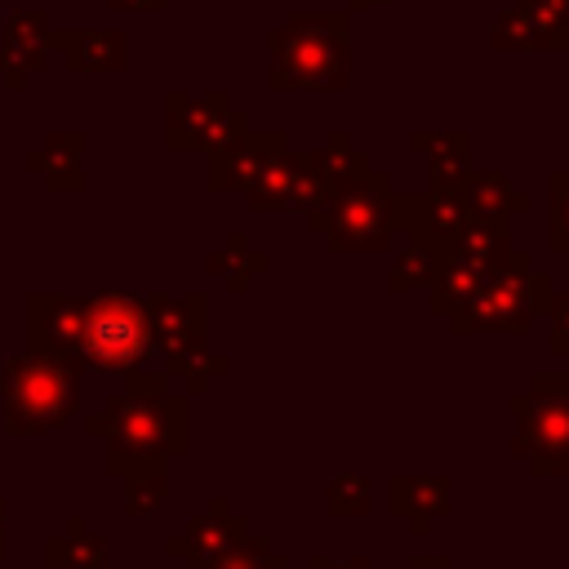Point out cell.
Masks as SVG:
<instances>
[{"label": "cell", "mask_w": 569, "mask_h": 569, "mask_svg": "<svg viewBox=\"0 0 569 569\" xmlns=\"http://www.w3.org/2000/svg\"><path fill=\"white\" fill-rule=\"evenodd\" d=\"M80 365L40 356V351H18L0 369V396H4V427L13 436H40L58 431L71 422L80 405Z\"/></svg>", "instance_id": "277c9868"}, {"label": "cell", "mask_w": 569, "mask_h": 569, "mask_svg": "<svg viewBox=\"0 0 569 569\" xmlns=\"http://www.w3.org/2000/svg\"><path fill=\"white\" fill-rule=\"evenodd\" d=\"M80 151H84V133H80V129H58V133H49L44 147L31 151L22 164H27L31 173H44L49 191H84Z\"/></svg>", "instance_id": "ac0fdd59"}, {"label": "cell", "mask_w": 569, "mask_h": 569, "mask_svg": "<svg viewBox=\"0 0 569 569\" xmlns=\"http://www.w3.org/2000/svg\"><path fill=\"white\" fill-rule=\"evenodd\" d=\"M307 569H373L369 556H347V560H333V556H311Z\"/></svg>", "instance_id": "1f68e13d"}, {"label": "cell", "mask_w": 569, "mask_h": 569, "mask_svg": "<svg viewBox=\"0 0 569 569\" xmlns=\"http://www.w3.org/2000/svg\"><path fill=\"white\" fill-rule=\"evenodd\" d=\"M244 533H249L244 516H236L231 502H227L222 493H213L178 533L164 538V551H169L173 560H213V556H222L227 547H236Z\"/></svg>", "instance_id": "4fadbf2b"}, {"label": "cell", "mask_w": 569, "mask_h": 569, "mask_svg": "<svg viewBox=\"0 0 569 569\" xmlns=\"http://www.w3.org/2000/svg\"><path fill=\"white\" fill-rule=\"evenodd\" d=\"M271 93H347L351 89V13L293 9L284 27L267 31Z\"/></svg>", "instance_id": "7a4b0ae2"}, {"label": "cell", "mask_w": 569, "mask_h": 569, "mask_svg": "<svg viewBox=\"0 0 569 569\" xmlns=\"http://www.w3.org/2000/svg\"><path fill=\"white\" fill-rule=\"evenodd\" d=\"M485 276H489L485 267L440 253V267H436V276H431V284H427V307H431V316H440V320H445L449 311H458V307L480 289V280H485Z\"/></svg>", "instance_id": "7402d4cb"}, {"label": "cell", "mask_w": 569, "mask_h": 569, "mask_svg": "<svg viewBox=\"0 0 569 569\" xmlns=\"http://www.w3.org/2000/svg\"><path fill=\"white\" fill-rule=\"evenodd\" d=\"M329 196V187H325V178H320V169H316V156L311 151H280L258 178H253V187L244 191V204L253 209V213H284V209H311V204H320Z\"/></svg>", "instance_id": "30bf717a"}, {"label": "cell", "mask_w": 569, "mask_h": 569, "mask_svg": "<svg viewBox=\"0 0 569 569\" xmlns=\"http://www.w3.org/2000/svg\"><path fill=\"white\" fill-rule=\"evenodd\" d=\"M0 71H4V84H9V89H22V84H27V71H22L4 49H0Z\"/></svg>", "instance_id": "836d02e7"}, {"label": "cell", "mask_w": 569, "mask_h": 569, "mask_svg": "<svg viewBox=\"0 0 569 569\" xmlns=\"http://www.w3.org/2000/svg\"><path fill=\"white\" fill-rule=\"evenodd\" d=\"M156 360V338L142 298L129 293H98L84 307V333H80V365L102 373H138Z\"/></svg>", "instance_id": "52a82bcc"}, {"label": "cell", "mask_w": 569, "mask_h": 569, "mask_svg": "<svg viewBox=\"0 0 569 569\" xmlns=\"http://www.w3.org/2000/svg\"><path fill=\"white\" fill-rule=\"evenodd\" d=\"M187 569H289V560L262 533H244L236 547H227L213 560H187Z\"/></svg>", "instance_id": "4316f807"}, {"label": "cell", "mask_w": 569, "mask_h": 569, "mask_svg": "<svg viewBox=\"0 0 569 569\" xmlns=\"http://www.w3.org/2000/svg\"><path fill=\"white\" fill-rule=\"evenodd\" d=\"M142 307H147L156 356L164 360V369L178 365L182 356L209 347V302H204V293H182V298L147 293Z\"/></svg>", "instance_id": "8fae6325"}, {"label": "cell", "mask_w": 569, "mask_h": 569, "mask_svg": "<svg viewBox=\"0 0 569 569\" xmlns=\"http://www.w3.org/2000/svg\"><path fill=\"white\" fill-rule=\"evenodd\" d=\"M511 453L533 476H569V373H533L525 391L507 396Z\"/></svg>", "instance_id": "8992f818"}, {"label": "cell", "mask_w": 569, "mask_h": 569, "mask_svg": "<svg viewBox=\"0 0 569 569\" xmlns=\"http://www.w3.org/2000/svg\"><path fill=\"white\" fill-rule=\"evenodd\" d=\"M440 267V244L427 236H405V249H396L391 271H387V293H413L427 289Z\"/></svg>", "instance_id": "d4e9b609"}, {"label": "cell", "mask_w": 569, "mask_h": 569, "mask_svg": "<svg viewBox=\"0 0 569 569\" xmlns=\"http://www.w3.org/2000/svg\"><path fill=\"white\" fill-rule=\"evenodd\" d=\"M547 325H551V333H547L551 351H556V356H569V293H551V302H547Z\"/></svg>", "instance_id": "4dcf8cb0"}, {"label": "cell", "mask_w": 569, "mask_h": 569, "mask_svg": "<svg viewBox=\"0 0 569 569\" xmlns=\"http://www.w3.org/2000/svg\"><path fill=\"white\" fill-rule=\"evenodd\" d=\"M209 271L222 276L231 293H244L249 280H258V276L271 271V258L262 249H253L244 231H227V244L218 253H209Z\"/></svg>", "instance_id": "cb8c5ba5"}, {"label": "cell", "mask_w": 569, "mask_h": 569, "mask_svg": "<svg viewBox=\"0 0 569 569\" xmlns=\"http://www.w3.org/2000/svg\"><path fill=\"white\" fill-rule=\"evenodd\" d=\"M409 569H453V565H449V556H413Z\"/></svg>", "instance_id": "e575fe53"}, {"label": "cell", "mask_w": 569, "mask_h": 569, "mask_svg": "<svg viewBox=\"0 0 569 569\" xmlns=\"http://www.w3.org/2000/svg\"><path fill=\"white\" fill-rule=\"evenodd\" d=\"M453 502V480L449 476H418V471H396L387 480V511L409 525L413 538L431 533L440 516H449Z\"/></svg>", "instance_id": "5bb4252c"}, {"label": "cell", "mask_w": 569, "mask_h": 569, "mask_svg": "<svg viewBox=\"0 0 569 569\" xmlns=\"http://www.w3.org/2000/svg\"><path fill=\"white\" fill-rule=\"evenodd\" d=\"M440 253L493 271V267L511 253V227H507V222H489V218H467V222L440 244Z\"/></svg>", "instance_id": "d6986e66"}, {"label": "cell", "mask_w": 569, "mask_h": 569, "mask_svg": "<svg viewBox=\"0 0 569 569\" xmlns=\"http://www.w3.org/2000/svg\"><path fill=\"white\" fill-rule=\"evenodd\" d=\"M551 218H547V244L551 253H569V169H556L551 182Z\"/></svg>", "instance_id": "f546056e"}, {"label": "cell", "mask_w": 569, "mask_h": 569, "mask_svg": "<svg viewBox=\"0 0 569 569\" xmlns=\"http://www.w3.org/2000/svg\"><path fill=\"white\" fill-rule=\"evenodd\" d=\"M169 502V462H142L124 471V511L129 516H151L164 511Z\"/></svg>", "instance_id": "484cf974"}, {"label": "cell", "mask_w": 569, "mask_h": 569, "mask_svg": "<svg viewBox=\"0 0 569 569\" xmlns=\"http://www.w3.org/2000/svg\"><path fill=\"white\" fill-rule=\"evenodd\" d=\"M409 151L427 160L431 182H462L471 169V133L467 129H413Z\"/></svg>", "instance_id": "e0dca14e"}, {"label": "cell", "mask_w": 569, "mask_h": 569, "mask_svg": "<svg viewBox=\"0 0 569 569\" xmlns=\"http://www.w3.org/2000/svg\"><path fill=\"white\" fill-rule=\"evenodd\" d=\"M280 151H289V133L284 129H253V124H244L240 133H231L227 142L204 151V187L213 196H244L253 187V178Z\"/></svg>", "instance_id": "9c48e42d"}, {"label": "cell", "mask_w": 569, "mask_h": 569, "mask_svg": "<svg viewBox=\"0 0 569 569\" xmlns=\"http://www.w3.org/2000/svg\"><path fill=\"white\" fill-rule=\"evenodd\" d=\"M84 307H89V298H80V293H27V351L80 365Z\"/></svg>", "instance_id": "7c38bea8"}, {"label": "cell", "mask_w": 569, "mask_h": 569, "mask_svg": "<svg viewBox=\"0 0 569 569\" xmlns=\"http://www.w3.org/2000/svg\"><path fill=\"white\" fill-rule=\"evenodd\" d=\"M489 49H502V53H538L533 22H529L516 4L498 9V13H493V22H489Z\"/></svg>", "instance_id": "f1b7e54d"}, {"label": "cell", "mask_w": 569, "mask_h": 569, "mask_svg": "<svg viewBox=\"0 0 569 569\" xmlns=\"http://www.w3.org/2000/svg\"><path fill=\"white\" fill-rule=\"evenodd\" d=\"M4 520H9V502L0 498V556H4V542H9V538H4Z\"/></svg>", "instance_id": "8d00e7d4"}, {"label": "cell", "mask_w": 569, "mask_h": 569, "mask_svg": "<svg viewBox=\"0 0 569 569\" xmlns=\"http://www.w3.org/2000/svg\"><path fill=\"white\" fill-rule=\"evenodd\" d=\"M102 565H107V538L89 533L80 516H67V525L44 538V569H102Z\"/></svg>", "instance_id": "ffe728a7"}, {"label": "cell", "mask_w": 569, "mask_h": 569, "mask_svg": "<svg viewBox=\"0 0 569 569\" xmlns=\"http://www.w3.org/2000/svg\"><path fill=\"white\" fill-rule=\"evenodd\" d=\"M107 9H133V13H164L169 0H107Z\"/></svg>", "instance_id": "d6a6232c"}, {"label": "cell", "mask_w": 569, "mask_h": 569, "mask_svg": "<svg viewBox=\"0 0 569 569\" xmlns=\"http://www.w3.org/2000/svg\"><path fill=\"white\" fill-rule=\"evenodd\" d=\"M551 271L533 267L529 253L511 249L485 280L480 289L458 307L449 311V333L453 338H471V333H511V338H525L533 329L538 316H547V302H551Z\"/></svg>", "instance_id": "3957f363"}, {"label": "cell", "mask_w": 569, "mask_h": 569, "mask_svg": "<svg viewBox=\"0 0 569 569\" xmlns=\"http://www.w3.org/2000/svg\"><path fill=\"white\" fill-rule=\"evenodd\" d=\"M249 124V116L240 107H231V98L222 89H204V93H187V89H169L164 93V147L169 151H209L218 142H227L231 133H240Z\"/></svg>", "instance_id": "ba28073f"}, {"label": "cell", "mask_w": 569, "mask_h": 569, "mask_svg": "<svg viewBox=\"0 0 569 569\" xmlns=\"http://www.w3.org/2000/svg\"><path fill=\"white\" fill-rule=\"evenodd\" d=\"M307 231L329 253H387L391 249V178L369 169L356 187H342L307 209Z\"/></svg>", "instance_id": "5b68a950"}, {"label": "cell", "mask_w": 569, "mask_h": 569, "mask_svg": "<svg viewBox=\"0 0 569 569\" xmlns=\"http://www.w3.org/2000/svg\"><path fill=\"white\" fill-rule=\"evenodd\" d=\"M462 204H467L471 218L511 222V213L529 209V196L502 169H467L462 173Z\"/></svg>", "instance_id": "2e32d148"}, {"label": "cell", "mask_w": 569, "mask_h": 569, "mask_svg": "<svg viewBox=\"0 0 569 569\" xmlns=\"http://www.w3.org/2000/svg\"><path fill=\"white\" fill-rule=\"evenodd\" d=\"M191 396H182L164 373L138 369L124 378V391H111L98 413L84 418V431L102 440V467L124 476L142 462L182 458L191 445Z\"/></svg>", "instance_id": "6da1fadb"}, {"label": "cell", "mask_w": 569, "mask_h": 569, "mask_svg": "<svg viewBox=\"0 0 569 569\" xmlns=\"http://www.w3.org/2000/svg\"><path fill=\"white\" fill-rule=\"evenodd\" d=\"M49 53L71 71H120L129 58L124 31H49Z\"/></svg>", "instance_id": "9a60e30c"}, {"label": "cell", "mask_w": 569, "mask_h": 569, "mask_svg": "<svg viewBox=\"0 0 569 569\" xmlns=\"http://www.w3.org/2000/svg\"><path fill=\"white\" fill-rule=\"evenodd\" d=\"M22 71H40L49 62V22L40 9H18L4 18V44H0Z\"/></svg>", "instance_id": "603a6c76"}, {"label": "cell", "mask_w": 569, "mask_h": 569, "mask_svg": "<svg viewBox=\"0 0 569 569\" xmlns=\"http://www.w3.org/2000/svg\"><path fill=\"white\" fill-rule=\"evenodd\" d=\"M373 507V480L365 471H347V476H333L329 489H325V511L333 520H365Z\"/></svg>", "instance_id": "83f0119b"}, {"label": "cell", "mask_w": 569, "mask_h": 569, "mask_svg": "<svg viewBox=\"0 0 569 569\" xmlns=\"http://www.w3.org/2000/svg\"><path fill=\"white\" fill-rule=\"evenodd\" d=\"M311 156H316V169H320V178H325L329 196H333V191H342V187H356V182L373 169L369 151H365V147H356V138H351L347 129H329V133H325V142H320Z\"/></svg>", "instance_id": "44dd1931"}, {"label": "cell", "mask_w": 569, "mask_h": 569, "mask_svg": "<svg viewBox=\"0 0 569 569\" xmlns=\"http://www.w3.org/2000/svg\"><path fill=\"white\" fill-rule=\"evenodd\" d=\"M382 0H347V13H365V9H378Z\"/></svg>", "instance_id": "d590c367"}]
</instances>
